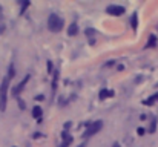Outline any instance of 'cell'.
<instances>
[{"label": "cell", "instance_id": "obj_1", "mask_svg": "<svg viewBox=\"0 0 158 147\" xmlns=\"http://www.w3.org/2000/svg\"><path fill=\"white\" fill-rule=\"evenodd\" d=\"M8 88H9V78L5 77L0 86V112L6 110V103H8Z\"/></svg>", "mask_w": 158, "mask_h": 147}, {"label": "cell", "instance_id": "obj_2", "mask_svg": "<svg viewBox=\"0 0 158 147\" xmlns=\"http://www.w3.org/2000/svg\"><path fill=\"white\" fill-rule=\"evenodd\" d=\"M63 18L60 17V15H57V14H51L49 17H48V28H49V31H52V32H60L61 29H63Z\"/></svg>", "mask_w": 158, "mask_h": 147}, {"label": "cell", "instance_id": "obj_3", "mask_svg": "<svg viewBox=\"0 0 158 147\" xmlns=\"http://www.w3.org/2000/svg\"><path fill=\"white\" fill-rule=\"evenodd\" d=\"M102 129H103V121L89 123L88 127H86V130H85V133H83V137H92V135H95L97 132H100Z\"/></svg>", "mask_w": 158, "mask_h": 147}, {"label": "cell", "instance_id": "obj_4", "mask_svg": "<svg viewBox=\"0 0 158 147\" xmlns=\"http://www.w3.org/2000/svg\"><path fill=\"white\" fill-rule=\"evenodd\" d=\"M106 12H107L109 15L118 17V15H123V14L126 12V9H124L123 6H120V5H109V6L106 8Z\"/></svg>", "mask_w": 158, "mask_h": 147}, {"label": "cell", "instance_id": "obj_5", "mask_svg": "<svg viewBox=\"0 0 158 147\" xmlns=\"http://www.w3.org/2000/svg\"><path fill=\"white\" fill-rule=\"evenodd\" d=\"M29 78H31V75H26V77H25V78H23V80H22V81H20L14 89H12V95H15V97H17V95H20V94H22V91L25 89V86L28 84Z\"/></svg>", "mask_w": 158, "mask_h": 147}, {"label": "cell", "instance_id": "obj_6", "mask_svg": "<svg viewBox=\"0 0 158 147\" xmlns=\"http://www.w3.org/2000/svg\"><path fill=\"white\" fill-rule=\"evenodd\" d=\"M85 34H86V37L89 39V43H91V45H94V43H95V37L98 35V32H97L95 29H92V28H86Z\"/></svg>", "mask_w": 158, "mask_h": 147}, {"label": "cell", "instance_id": "obj_7", "mask_svg": "<svg viewBox=\"0 0 158 147\" xmlns=\"http://www.w3.org/2000/svg\"><path fill=\"white\" fill-rule=\"evenodd\" d=\"M114 95H115V94H114V91H107V89H102V91H100V94H98V98H100V100H106L107 97H109V98H112Z\"/></svg>", "mask_w": 158, "mask_h": 147}, {"label": "cell", "instance_id": "obj_8", "mask_svg": "<svg viewBox=\"0 0 158 147\" xmlns=\"http://www.w3.org/2000/svg\"><path fill=\"white\" fill-rule=\"evenodd\" d=\"M61 137H63V143H61V146L60 147H68L71 143H72V137H69V135H68V132H63V133H61Z\"/></svg>", "mask_w": 158, "mask_h": 147}, {"label": "cell", "instance_id": "obj_9", "mask_svg": "<svg viewBox=\"0 0 158 147\" xmlns=\"http://www.w3.org/2000/svg\"><path fill=\"white\" fill-rule=\"evenodd\" d=\"M77 32H78V26H77L75 23L69 25V28H68V35L74 37V35H77Z\"/></svg>", "mask_w": 158, "mask_h": 147}, {"label": "cell", "instance_id": "obj_10", "mask_svg": "<svg viewBox=\"0 0 158 147\" xmlns=\"http://www.w3.org/2000/svg\"><path fill=\"white\" fill-rule=\"evenodd\" d=\"M42 115H43V110H42V107L35 106V107L32 109V116H34L35 120H40V118H42Z\"/></svg>", "mask_w": 158, "mask_h": 147}, {"label": "cell", "instance_id": "obj_11", "mask_svg": "<svg viewBox=\"0 0 158 147\" xmlns=\"http://www.w3.org/2000/svg\"><path fill=\"white\" fill-rule=\"evenodd\" d=\"M131 26H132L134 31H137V26H138V17H137V12L132 14V17H131Z\"/></svg>", "mask_w": 158, "mask_h": 147}, {"label": "cell", "instance_id": "obj_12", "mask_svg": "<svg viewBox=\"0 0 158 147\" xmlns=\"http://www.w3.org/2000/svg\"><path fill=\"white\" fill-rule=\"evenodd\" d=\"M157 100H158V94H155V95L149 97V100H144V101H143V104H146V106H152Z\"/></svg>", "mask_w": 158, "mask_h": 147}, {"label": "cell", "instance_id": "obj_13", "mask_svg": "<svg viewBox=\"0 0 158 147\" xmlns=\"http://www.w3.org/2000/svg\"><path fill=\"white\" fill-rule=\"evenodd\" d=\"M157 46V37L155 35H151L149 37V42H148V45H146V48H155Z\"/></svg>", "mask_w": 158, "mask_h": 147}, {"label": "cell", "instance_id": "obj_14", "mask_svg": "<svg viewBox=\"0 0 158 147\" xmlns=\"http://www.w3.org/2000/svg\"><path fill=\"white\" fill-rule=\"evenodd\" d=\"M155 129H157V120L152 118V121H151V127H149V133H154Z\"/></svg>", "mask_w": 158, "mask_h": 147}, {"label": "cell", "instance_id": "obj_15", "mask_svg": "<svg viewBox=\"0 0 158 147\" xmlns=\"http://www.w3.org/2000/svg\"><path fill=\"white\" fill-rule=\"evenodd\" d=\"M54 80H52V89L57 91V80H58V72H54Z\"/></svg>", "mask_w": 158, "mask_h": 147}, {"label": "cell", "instance_id": "obj_16", "mask_svg": "<svg viewBox=\"0 0 158 147\" xmlns=\"http://www.w3.org/2000/svg\"><path fill=\"white\" fill-rule=\"evenodd\" d=\"M14 75H15V69H14V66L11 64V66H9V72H8V78L11 80V78H12Z\"/></svg>", "mask_w": 158, "mask_h": 147}, {"label": "cell", "instance_id": "obj_17", "mask_svg": "<svg viewBox=\"0 0 158 147\" xmlns=\"http://www.w3.org/2000/svg\"><path fill=\"white\" fill-rule=\"evenodd\" d=\"M52 71H54V67H52V61H48V74L51 75V74H52Z\"/></svg>", "mask_w": 158, "mask_h": 147}, {"label": "cell", "instance_id": "obj_18", "mask_svg": "<svg viewBox=\"0 0 158 147\" xmlns=\"http://www.w3.org/2000/svg\"><path fill=\"white\" fill-rule=\"evenodd\" d=\"M137 132H138V135H141V137H143V135H144V132H146V130H144V129H143V127H138V129H137Z\"/></svg>", "mask_w": 158, "mask_h": 147}, {"label": "cell", "instance_id": "obj_19", "mask_svg": "<svg viewBox=\"0 0 158 147\" xmlns=\"http://www.w3.org/2000/svg\"><path fill=\"white\" fill-rule=\"evenodd\" d=\"M2 20H3V8L0 6V22H2Z\"/></svg>", "mask_w": 158, "mask_h": 147}, {"label": "cell", "instance_id": "obj_20", "mask_svg": "<svg viewBox=\"0 0 158 147\" xmlns=\"http://www.w3.org/2000/svg\"><path fill=\"white\" fill-rule=\"evenodd\" d=\"M35 100H39V101H42V100H45V97H43V95H37V97H35Z\"/></svg>", "mask_w": 158, "mask_h": 147}, {"label": "cell", "instance_id": "obj_21", "mask_svg": "<svg viewBox=\"0 0 158 147\" xmlns=\"http://www.w3.org/2000/svg\"><path fill=\"white\" fill-rule=\"evenodd\" d=\"M112 147H121V146H120L118 143H114V144H112Z\"/></svg>", "mask_w": 158, "mask_h": 147}, {"label": "cell", "instance_id": "obj_22", "mask_svg": "<svg viewBox=\"0 0 158 147\" xmlns=\"http://www.w3.org/2000/svg\"><path fill=\"white\" fill-rule=\"evenodd\" d=\"M78 147H86V146H85V144H80V146H78Z\"/></svg>", "mask_w": 158, "mask_h": 147}]
</instances>
